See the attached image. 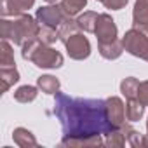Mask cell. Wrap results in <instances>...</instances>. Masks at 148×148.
Segmentation results:
<instances>
[{"instance_id":"1","label":"cell","mask_w":148,"mask_h":148,"mask_svg":"<svg viewBox=\"0 0 148 148\" xmlns=\"http://www.w3.org/2000/svg\"><path fill=\"white\" fill-rule=\"evenodd\" d=\"M54 98V113L61 122L63 138H94L115 131L105 99L70 98L61 91Z\"/></svg>"},{"instance_id":"2","label":"cell","mask_w":148,"mask_h":148,"mask_svg":"<svg viewBox=\"0 0 148 148\" xmlns=\"http://www.w3.org/2000/svg\"><path fill=\"white\" fill-rule=\"evenodd\" d=\"M38 30H40V25H38L37 18H33L26 12L11 16V19L9 18L0 19V37L5 40H11L21 47L32 40H37Z\"/></svg>"},{"instance_id":"3","label":"cell","mask_w":148,"mask_h":148,"mask_svg":"<svg viewBox=\"0 0 148 148\" xmlns=\"http://www.w3.org/2000/svg\"><path fill=\"white\" fill-rule=\"evenodd\" d=\"M21 56H23V59L32 61L35 66L45 68V70L61 68L63 63H64V58H63V54L59 51L52 49L47 44H42L38 38L25 44L21 47Z\"/></svg>"},{"instance_id":"4","label":"cell","mask_w":148,"mask_h":148,"mask_svg":"<svg viewBox=\"0 0 148 148\" xmlns=\"http://www.w3.org/2000/svg\"><path fill=\"white\" fill-rule=\"evenodd\" d=\"M122 47L131 56H136L139 59H146L148 56V37L138 28H131L122 37Z\"/></svg>"},{"instance_id":"5","label":"cell","mask_w":148,"mask_h":148,"mask_svg":"<svg viewBox=\"0 0 148 148\" xmlns=\"http://www.w3.org/2000/svg\"><path fill=\"white\" fill-rule=\"evenodd\" d=\"M94 35L98 38V45H108V44H113L119 40V30L110 14H106V12L99 14Z\"/></svg>"},{"instance_id":"6","label":"cell","mask_w":148,"mask_h":148,"mask_svg":"<svg viewBox=\"0 0 148 148\" xmlns=\"http://www.w3.org/2000/svg\"><path fill=\"white\" fill-rule=\"evenodd\" d=\"M63 44H64L66 52H68V56L71 59L82 61V59H87L91 56V42L82 32H77V33L70 35Z\"/></svg>"},{"instance_id":"7","label":"cell","mask_w":148,"mask_h":148,"mask_svg":"<svg viewBox=\"0 0 148 148\" xmlns=\"http://www.w3.org/2000/svg\"><path fill=\"white\" fill-rule=\"evenodd\" d=\"M35 18H37V21H38L40 26H49V28L58 30L59 25H61L68 16L64 14V11L61 9V5L49 4V5H44V7L37 9Z\"/></svg>"},{"instance_id":"8","label":"cell","mask_w":148,"mask_h":148,"mask_svg":"<svg viewBox=\"0 0 148 148\" xmlns=\"http://www.w3.org/2000/svg\"><path fill=\"white\" fill-rule=\"evenodd\" d=\"M105 101H106V112H108L110 122L113 124L115 129H120L127 122V119H125V105L117 96H112V98H108Z\"/></svg>"},{"instance_id":"9","label":"cell","mask_w":148,"mask_h":148,"mask_svg":"<svg viewBox=\"0 0 148 148\" xmlns=\"http://www.w3.org/2000/svg\"><path fill=\"white\" fill-rule=\"evenodd\" d=\"M35 5V0H2V18H11L16 14H23L28 9H32Z\"/></svg>"},{"instance_id":"10","label":"cell","mask_w":148,"mask_h":148,"mask_svg":"<svg viewBox=\"0 0 148 148\" xmlns=\"http://www.w3.org/2000/svg\"><path fill=\"white\" fill-rule=\"evenodd\" d=\"M132 28L148 33V0H136L132 9Z\"/></svg>"},{"instance_id":"11","label":"cell","mask_w":148,"mask_h":148,"mask_svg":"<svg viewBox=\"0 0 148 148\" xmlns=\"http://www.w3.org/2000/svg\"><path fill=\"white\" fill-rule=\"evenodd\" d=\"M12 139L21 148H37L38 146V141L35 139L33 132L28 131L26 127H16L12 131Z\"/></svg>"},{"instance_id":"12","label":"cell","mask_w":148,"mask_h":148,"mask_svg":"<svg viewBox=\"0 0 148 148\" xmlns=\"http://www.w3.org/2000/svg\"><path fill=\"white\" fill-rule=\"evenodd\" d=\"M61 146H70V148H86V146H101L105 145V141L101 139V136H94V138H63Z\"/></svg>"},{"instance_id":"13","label":"cell","mask_w":148,"mask_h":148,"mask_svg":"<svg viewBox=\"0 0 148 148\" xmlns=\"http://www.w3.org/2000/svg\"><path fill=\"white\" fill-rule=\"evenodd\" d=\"M0 82L2 92H7L16 82H19V71L16 66H0Z\"/></svg>"},{"instance_id":"14","label":"cell","mask_w":148,"mask_h":148,"mask_svg":"<svg viewBox=\"0 0 148 148\" xmlns=\"http://www.w3.org/2000/svg\"><path fill=\"white\" fill-rule=\"evenodd\" d=\"M98 18L99 14L94 12V11H86L84 14H80L75 21L79 25V30L80 32H86V33H94L96 30V23H98Z\"/></svg>"},{"instance_id":"15","label":"cell","mask_w":148,"mask_h":148,"mask_svg":"<svg viewBox=\"0 0 148 148\" xmlns=\"http://www.w3.org/2000/svg\"><path fill=\"white\" fill-rule=\"evenodd\" d=\"M143 113H145V105L138 98L127 99V103H125V119H127V122H139L143 119Z\"/></svg>"},{"instance_id":"16","label":"cell","mask_w":148,"mask_h":148,"mask_svg":"<svg viewBox=\"0 0 148 148\" xmlns=\"http://www.w3.org/2000/svg\"><path fill=\"white\" fill-rule=\"evenodd\" d=\"M37 87H38L42 92L54 96L56 92H59L61 82H59V79H56L54 75H42V77L37 79Z\"/></svg>"},{"instance_id":"17","label":"cell","mask_w":148,"mask_h":148,"mask_svg":"<svg viewBox=\"0 0 148 148\" xmlns=\"http://www.w3.org/2000/svg\"><path fill=\"white\" fill-rule=\"evenodd\" d=\"M38 94V87L35 86H21L14 91V99L18 103H32Z\"/></svg>"},{"instance_id":"18","label":"cell","mask_w":148,"mask_h":148,"mask_svg":"<svg viewBox=\"0 0 148 148\" xmlns=\"http://www.w3.org/2000/svg\"><path fill=\"white\" fill-rule=\"evenodd\" d=\"M0 66H16L12 45L5 38L0 40Z\"/></svg>"},{"instance_id":"19","label":"cell","mask_w":148,"mask_h":148,"mask_svg":"<svg viewBox=\"0 0 148 148\" xmlns=\"http://www.w3.org/2000/svg\"><path fill=\"white\" fill-rule=\"evenodd\" d=\"M61 9L64 11L66 16L73 18V16H77L80 14V11L87 5V0H61Z\"/></svg>"},{"instance_id":"20","label":"cell","mask_w":148,"mask_h":148,"mask_svg":"<svg viewBox=\"0 0 148 148\" xmlns=\"http://www.w3.org/2000/svg\"><path fill=\"white\" fill-rule=\"evenodd\" d=\"M138 87H139V80L134 79V77H127V79H124L120 82V92L127 99L138 98Z\"/></svg>"},{"instance_id":"21","label":"cell","mask_w":148,"mask_h":148,"mask_svg":"<svg viewBox=\"0 0 148 148\" xmlns=\"http://www.w3.org/2000/svg\"><path fill=\"white\" fill-rule=\"evenodd\" d=\"M77 32H80V30H79V25H77L75 19L70 18V16H68V18L59 25V28H58V35H59V40H61V42H64L70 35L77 33Z\"/></svg>"},{"instance_id":"22","label":"cell","mask_w":148,"mask_h":148,"mask_svg":"<svg viewBox=\"0 0 148 148\" xmlns=\"http://www.w3.org/2000/svg\"><path fill=\"white\" fill-rule=\"evenodd\" d=\"M122 129V132L125 134V139H127V143L131 145V146H134V148H138V146H143V136L136 131V129H132L127 122L120 127Z\"/></svg>"},{"instance_id":"23","label":"cell","mask_w":148,"mask_h":148,"mask_svg":"<svg viewBox=\"0 0 148 148\" xmlns=\"http://www.w3.org/2000/svg\"><path fill=\"white\" fill-rule=\"evenodd\" d=\"M125 143H127V139H125V134L122 132V129H115V131L108 132L106 139H105V145L112 146V148H122Z\"/></svg>"},{"instance_id":"24","label":"cell","mask_w":148,"mask_h":148,"mask_svg":"<svg viewBox=\"0 0 148 148\" xmlns=\"http://www.w3.org/2000/svg\"><path fill=\"white\" fill-rule=\"evenodd\" d=\"M38 40H40L42 44H47V45L54 44L56 40H59L58 30L49 28V26H40V30H38Z\"/></svg>"},{"instance_id":"25","label":"cell","mask_w":148,"mask_h":148,"mask_svg":"<svg viewBox=\"0 0 148 148\" xmlns=\"http://www.w3.org/2000/svg\"><path fill=\"white\" fill-rule=\"evenodd\" d=\"M127 2L129 0H103L101 4L110 11H120V9H124L127 5Z\"/></svg>"},{"instance_id":"26","label":"cell","mask_w":148,"mask_h":148,"mask_svg":"<svg viewBox=\"0 0 148 148\" xmlns=\"http://www.w3.org/2000/svg\"><path fill=\"white\" fill-rule=\"evenodd\" d=\"M138 99H139L145 106H148V80L139 82V87H138Z\"/></svg>"},{"instance_id":"27","label":"cell","mask_w":148,"mask_h":148,"mask_svg":"<svg viewBox=\"0 0 148 148\" xmlns=\"http://www.w3.org/2000/svg\"><path fill=\"white\" fill-rule=\"evenodd\" d=\"M143 146H148V134L143 138Z\"/></svg>"},{"instance_id":"28","label":"cell","mask_w":148,"mask_h":148,"mask_svg":"<svg viewBox=\"0 0 148 148\" xmlns=\"http://www.w3.org/2000/svg\"><path fill=\"white\" fill-rule=\"evenodd\" d=\"M47 4H56V2H59V0H45Z\"/></svg>"},{"instance_id":"29","label":"cell","mask_w":148,"mask_h":148,"mask_svg":"<svg viewBox=\"0 0 148 148\" xmlns=\"http://www.w3.org/2000/svg\"><path fill=\"white\" fill-rule=\"evenodd\" d=\"M146 131H148V120H146Z\"/></svg>"},{"instance_id":"30","label":"cell","mask_w":148,"mask_h":148,"mask_svg":"<svg viewBox=\"0 0 148 148\" xmlns=\"http://www.w3.org/2000/svg\"><path fill=\"white\" fill-rule=\"evenodd\" d=\"M145 61H148V56H146V59H145Z\"/></svg>"},{"instance_id":"31","label":"cell","mask_w":148,"mask_h":148,"mask_svg":"<svg viewBox=\"0 0 148 148\" xmlns=\"http://www.w3.org/2000/svg\"><path fill=\"white\" fill-rule=\"evenodd\" d=\"M98 2H103V0H98Z\"/></svg>"}]
</instances>
